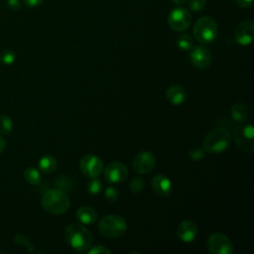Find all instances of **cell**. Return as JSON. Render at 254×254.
Returning a JSON list of instances; mask_svg holds the SVG:
<instances>
[{
	"instance_id": "obj_1",
	"label": "cell",
	"mask_w": 254,
	"mask_h": 254,
	"mask_svg": "<svg viewBox=\"0 0 254 254\" xmlns=\"http://www.w3.org/2000/svg\"><path fill=\"white\" fill-rule=\"evenodd\" d=\"M69 205L70 201L67 194L59 188L47 190L42 197L43 208L53 215H61L66 212Z\"/></svg>"
},
{
	"instance_id": "obj_2",
	"label": "cell",
	"mask_w": 254,
	"mask_h": 254,
	"mask_svg": "<svg viewBox=\"0 0 254 254\" xmlns=\"http://www.w3.org/2000/svg\"><path fill=\"white\" fill-rule=\"evenodd\" d=\"M64 238L76 252H85L91 245L92 236L87 228L79 223H71L64 229Z\"/></svg>"
},
{
	"instance_id": "obj_3",
	"label": "cell",
	"mask_w": 254,
	"mask_h": 254,
	"mask_svg": "<svg viewBox=\"0 0 254 254\" xmlns=\"http://www.w3.org/2000/svg\"><path fill=\"white\" fill-rule=\"evenodd\" d=\"M231 143V135L226 128L218 127L211 130L203 139L202 149L211 154L224 152Z\"/></svg>"
},
{
	"instance_id": "obj_4",
	"label": "cell",
	"mask_w": 254,
	"mask_h": 254,
	"mask_svg": "<svg viewBox=\"0 0 254 254\" xmlns=\"http://www.w3.org/2000/svg\"><path fill=\"white\" fill-rule=\"evenodd\" d=\"M218 35V27L216 21L209 17L203 16L199 18L193 27V36L200 44L212 43Z\"/></svg>"
},
{
	"instance_id": "obj_5",
	"label": "cell",
	"mask_w": 254,
	"mask_h": 254,
	"mask_svg": "<svg viewBox=\"0 0 254 254\" xmlns=\"http://www.w3.org/2000/svg\"><path fill=\"white\" fill-rule=\"evenodd\" d=\"M98 229L103 236L107 238H116L126 231L127 222L121 215L109 214L100 219Z\"/></svg>"
},
{
	"instance_id": "obj_6",
	"label": "cell",
	"mask_w": 254,
	"mask_h": 254,
	"mask_svg": "<svg viewBox=\"0 0 254 254\" xmlns=\"http://www.w3.org/2000/svg\"><path fill=\"white\" fill-rule=\"evenodd\" d=\"M236 146L244 152L252 153L254 150V129L251 124L236 127L233 132Z\"/></svg>"
},
{
	"instance_id": "obj_7",
	"label": "cell",
	"mask_w": 254,
	"mask_h": 254,
	"mask_svg": "<svg viewBox=\"0 0 254 254\" xmlns=\"http://www.w3.org/2000/svg\"><path fill=\"white\" fill-rule=\"evenodd\" d=\"M168 24L176 32L186 31L191 24V15L186 8H174L169 13Z\"/></svg>"
},
{
	"instance_id": "obj_8",
	"label": "cell",
	"mask_w": 254,
	"mask_h": 254,
	"mask_svg": "<svg viewBox=\"0 0 254 254\" xmlns=\"http://www.w3.org/2000/svg\"><path fill=\"white\" fill-rule=\"evenodd\" d=\"M207 249L211 254H231L233 252V244L228 236L216 232L208 237Z\"/></svg>"
},
{
	"instance_id": "obj_9",
	"label": "cell",
	"mask_w": 254,
	"mask_h": 254,
	"mask_svg": "<svg viewBox=\"0 0 254 254\" xmlns=\"http://www.w3.org/2000/svg\"><path fill=\"white\" fill-rule=\"evenodd\" d=\"M79 169L85 177L94 179L101 175L103 171V163L101 159L95 155H86L80 159Z\"/></svg>"
},
{
	"instance_id": "obj_10",
	"label": "cell",
	"mask_w": 254,
	"mask_h": 254,
	"mask_svg": "<svg viewBox=\"0 0 254 254\" xmlns=\"http://www.w3.org/2000/svg\"><path fill=\"white\" fill-rule=\"evenodd\" d=\"M190 61L198 68H206L211 64L212 55L210 50L202 45L193 46L190 50Z\"/></svg>"
},
{
	"instance_id": "obj_11",
	"label": "cell",
	"mask_w": 254,
	"mask_h": 254,
	"mask_svg": "<svg viewBox=\"0 0 254 254\" xmlns=\"http://www.w3.org/2000/svg\"><path fill=\"white\" fill-rule=\"evenodd\" d=\"M156 164L155 156L148 151H142L135 156L132 162L133 170L139 175H145L151 172Z\"/></svg>"
},
{
	"instance_id": "obj_12",
	"label": "cell",
	"mask_w": 254,
	"mask_h": 254,
	"mask_svg": "<svg viewBox=\"0 0 254 254\" xmlns=\"http://www.w3.org/2000/svg\"><path fill=\"white\" fill-rule=\"evenodd\" d=\"M128 176V170L122 163L113 162L108 164L104 170L105 180L110 184H120Z\"/></svg>"
},
{
	"instance_id": "obj_13",
	"label": "cell",
	"mask_w": 254,
	"mask_h": 254,
	"mask_svg": "<svg viewBox=\"0 0 254 254\" xmlns=\"http://www.w3.org/2000/svg\"><path fill=\"white\" fill-rule=\"evenodd\" d=\"M254 37V23L251 20L241 22L235 30L234 38L236 43L241 46H248L252 43Z\"/></svg>"
},
{
	"instance_id": "obj_14",
	"label": "cell",
	"mask_w": 254,
	"mask_h": 254,
	"mask_svg": "<svg viewBox=\"0 0 254 254\" xmlns=\"http://www.w3.org/2000/svg\"><path fill=\"white\" fill-rule=\"evenodd\" d=\"M197 232H198L197 225L195 224V222H193L190 219L183 220L180 223L177 230L179 239L187 243L193 241L197 235Z\"/></svg>"
},
{
	"instance_id": "obj_15",
	"label": "cell",
	"mask_w": 254,
	"mask_h": 254,
	"mask_svg": "<svg viewBox=\"0 0 254 254\" xmlns=\"http://www.w3.org/2000/svg\"><path fill=\"white\" fill-rule=\"evenodd\" d=\"M153 190L160 196H168L173 190L171 180L163 174L156 175L152 180Z\"/></svg>"
},
{
	"instance_id": "obj_16",
	"label": "cell",
	"mask_w": 254,
	"mask_h": 254,
	"mask_svg": "<svg viewBox=\"0 0 254 254\" xmlns=\"http://www.w3.org/2000/svg\"><path fill=\"white\" fill-rule=\"evenodd\" d=\"M168 101L173 105H181L187 98V92L184 87L180 85H172L166 91Z\"/></svg>"
},
{
	"instance_id": "obj_17",
	"label": "cell",
	"mask_w": 254,
	"mask_h": 254,
	"mask_svg": "<svg viewBox=\"0 0 254 254\" xmlns=\"http://www.w3.org/2000/svg\"><path fill=\"white\" fill-rule=\"evenodd\" d=\"M76 218L77 220L82 224H93L96 221L97 213L96 211L88 206V205H82L76 210Z\"/></svg>"
},
{
	"instance_id": "obj_18",
	"label": "cell",
	"mask_w": 254,
	"mask_h": 254,
	"mask_svg": "<svg viewBox=\"0 0 254 254\" xmlns=\"http://www.w3.org/2000/svg\"><path fill=\"white\" fill-rule=\"evenodd\" d=\"M230 113L234 121L242 123L246 121L249 116V108L243 102H236L231 106Z\"/></svg>"
},
{
	"instance_id": "obj_19",
	"label": "cell",
	"mask_w": 254,
	"mask_h": 254,
	"mask_svg": "<svg viewBox=\"0 0 254 254\" xmlns=\"http://www.w3.org/2000/svg\"><path fill=\"white\" fill-rule=\"evenodd\" d=\"M38 166H39V169L43 173H45V174H52L53 172L56 171L58 163H57V160L53 156L46 155V156H43L39 160Z\"/></svg>"
},
{
	"instance_id": "obj_20",
	"label": "cell",
	"mask_w": 254,
	"mask_h": 254,
	"mask_svg": "<svg viewBox=\"0 0 254 254\" xmlns=\"http://www.w3.org/2000/svg\"><path fill=\"white\" fill-rule=\"evenodd\" d=\"M24 179L30 185L36 186L41 183V175L39 171L33 167H29L24 172Z\"/></svg>"
},
{
	"instance_id": "obj_21",
	"label": "cell",
	"mask_w": 254,
	"mask_h": 254,
	"mask_svg": "<svg viewBox=\"0 0 254 254\" xmlns=\"http://www.w3.org/2000/svg\"><path fill=\"white\" fill-rule=\"evenodd\" d=\"M177 46L182 51H190L193 47L192 38L188 34H181L176 40Z\"/></svg>"
},
{
	"instance_id": "obj_22",
	"label": "cell",
	"mask_w": 254,
	"mask_h": 254,
	"mask_svg": "<svg viewBox=\"0 0 254 254\" xmlns=\"http://www.w3.org/2000/svg\"><path fill=\"white\" fill-rule=\"evenodd\" d=\"M13 129V123L10 119L5 114L0 115V134L2 135H8L11 133Z\"/></svg>"
},
{
	"instance_id": "obj_23",
	"label": "cell",
	"mask_w": 254,
	"mask_h": 254,
	"mask_svg": "<svg viewBox=\"0 0 254 254\" xmlns=\"http://www.w3.org/2000/svg\"><path fill=\"white\" fill-rule=\"evenodd\" d=\"M144 187H145V182L140 177H136V178L132 179V181L130 182V185H129V189L132 193H138V192L142 191Z\"/></svg>"
},
{
	"instance_id": "obj_24",
	"label": "cell",
	"mask_w": 254,
	"mask_h": 254,
	"mask_svg": "<svg viewBox=\"0 0 254 254\" xmlns=\"http://www.w3.org/2000/svg\"><path fill=\"white\" fill-rule=\"evenodd\" d=\"M86 189L91 194H98L102 190V183L96 178H94L87 183Z\"/></svg>"
},
{
	"instance_id": "obj_25",
	"label": "cell",
	"mask_w": 254,
	"mask_h": 254,
	"mask_svg": "<svg viewBox=\"0 0 254 254\" xmlns=\"http://www.w3.org/2000/svg\"><path fill=\"white\" fill-rule=\"evenodd\" d=\"M104 196H105V199L110 202V203H113V202H116L117 199H118V191L115 188L113 187H109L105 190L104 191Z\"/></svg>"
},
{
	"instance_id": "obj_26",
	"label": "cell",
	"mask_w": 254,
	"mask_h": 254,
	"mask_svg": "<svg viewBox=\"0 0 254 254\" xmlns=\"http://www.w3.org/2000/svg\"><path fill=\"white\" fill-rule=\"evenodd\" d=\"M55 185H57V187L63 190H68L71 188V181L66 177L61 176L56 180Z\"/></svg>"
},
{
	"instance_id": "obj_27",
	"label": "cell",
	"mask_w": 254,
	"mask_h": 254,
	"mask_svg": "<svg viewBox=\"0 0 254 254\" xmlns=\"http://www.w3.org/2000/svg\"><path fill=\"white\" fill-rule=\"evenodd\" d=\"M206 4V0H189V8L192 12H200Z\"/></svg>"
},
{
	"instance_id": "obj_28",
	"label": "cell",
	"mask_w": 254,
	"mask_h": 254,
	"mask_svg": "<svg viewBox=\"0 0 254 254\" xmlns=\"http://www.w3.org/2000/svg\"><path fill=\"white\" fill-rule=\"evenodd\" d=\"M0 59H1V62H3L4 64H12L15 62L16 56H15V54H14L13 51H11V50H5L4 52H2Z\"/></svg>"
},
{
	"instance_id": "obj_29",
	"label": "cell",
	"mask_w": 254,
	"mask_h": 254,
	"mask_svg": "<svg viewBox=\"0 0 254 254\" xmlns=\"http://www.w3.org/2000/svg\"><path fill=\"white\" fill-rule=\"evenodd\" d=\"M87 252L89 254H110L111 253V251L108 248L102 245H95L89 250H87Z\"/></svg>"
},
{
	"instance_id": "obj_30",
	"label": "cell",
	"mask_w": 254,
	"mask_h": 254,
	"mask_svg": "<svg viewBox=\"0 0 254 254\" xmlns=\"http://www.w3.org/2000/svg\"><path fill=\"white\" fill-rule=\"evenodd\" d=\"M5 5L9 10H12V11H18L22 7L20 0H6Z\"/></svg>"
},
{
	"instance_id": "obj_31",
	"label": "cell",
	"mask_w": 254,
	"mask_h": 254,
	"mask_svg": "<svg viewBox=\"0 0 254 254\" xmlns=\"http://www.w3.org/2000/svg\"><path fill=\"white\" fill-rule=\"evenodd\" d=\"M203 152L204 150L203 149H200V148H196L194 150H191L190 152V157L191 160L193 161H197V160H201L202 157H203Z\"/></svg>"
},
{
	"instance_id": "obj_32",
	"label": "cell",
	"mask_w": 254,
	"mask_h": 254,
	"mask_svg": "<svg viewBox=\"0 0 254 254\" xmlns=\"http://www.w3.org/2000/svg\"><path fill=\"white\" fill-rule=\"evenodd\" d=\"M15 241H16L17 243H19L20 245H25L26 247H29V250H32V249H33V248H31L32 244L30 243L29 239H28L26 236H24V235H17V236L15 237Z\"/></svg>"
},
{
	"instance_id": "obj_33",
	"label": "cell",
	"mask_w": 254,
	"mask_h": 254,
	"mask_svg": "<svg viewBox=\"0 0 254 254\" xmlns=\"http://www.w3.org/2000/svg\"><path fill=\"white\" fill-rule=\"evenodd\" d=\"M44 0H23L25 6L29 7V8H35L40 6L43 3Z\"/></svg>"
},
{
	"instance_id": "obj_34",
	"label": "cell",
	"mask_w": 254,
	"mask_h": 254,
	"mask_svg": "<svg viewBox=\"0 0 254 254\" xmlns=\"http://www.w3.org/2000/svg\"><path fill=\"white\" fill-rule=\"evenodd\" d=\"M235 2L242 8H250L253 5V0H235Z\"/></svg>"
},
{
	"instance_id": "obj_35",
	"label": "cell",
	"mask_w": 254,
	"mask_h": 254,
	"mask_svg": "<svg viewBox=\"0 0 254 254\" xmlns=\"http://www.w3.org/2000/svg\"><path fill=\"white\" fill-rule=\"evenodd\" d=\"M5 149V140L0 136V153H2Z\"/></svg>"
},
{
	"instance_id": "obj_36",
	"label": "cell",
	"mask_w": 254,
	"mask_h": 254,
	"mask_svg": "<svg viewBox=\"0 0 254 254\" xmlns=\"http://www.w3.org/2000/svg\"><path fill=\"white\" fill-rule=\"evenodd\" d=\"M188 0H172L173 3L177 4V5H182V4H185Z\"/></svg>"
},
{
	"instance_id": "obj_37",
	"label": "cell",
	"mask_w": 254,
	"mask_h": 254,
	"mask_svg": "<svg viewBox=\"0 0 254 254\" xmlns=\"http://www.w3.org/2000/svg\"><path fill=\"white\" fill-rule=\"evenodd\" d=\"M0 64H1V59H0Z\"/></svg>"
}]
</instances>
